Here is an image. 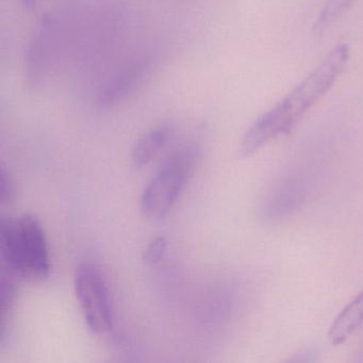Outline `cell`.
I'll return each instance as SVG.
<instances>
[{
  "mask_svg": "<svg viewBox=\"0 0 363 363\" xmlns=\"http://www.w3.org/2000/svg\"><path fill=\"white\" fill-rule=\"evenodd\" d=\"M348 58L347 45L335 46L301 84L246 130L240 144L239 156L248 158L274 140L291 133L330 90L346 67Z\"/></svg>",
  "mask_w": 363,
  "mask_h": 363,
  "instance_id": "1",
  "label": "cell"
},
{
  "mask_svg": "<svg viewBox=\"0 0 363 363\" xmlns=\"http://www.w3.org/2000/svg\"><path fill=\"white\" fill-rule=\"evenodd\" d=\"M327 167L323 154H309L291 163L263 194L259 205L260 218L274 224L301 211L318 190Z\"/></svg>",
  "mask_w": 363,
  "mask_h": 363,
  "instance_id": "2",
  "label": "cell"
},
{
  "mask_svg": "<svg viewBox=\"0 0 363 363\" xmlns=\"http://www.w3.org/2000/svg\"><path fill=\"white\" fill-rule=\"evenodd\" d=\"M0 254L4 269L16 277L42 281L50 274L48 241L35 216L3 218L0 220Z\"/></svg>",
  "mask_w": 363,
  "mask_h": 363,
  "instance_id": "3",
  "label": "cell"
},
{
  "mask_svg": "<svg viewBox=\"0 0 363 363\" xmlns=\"http://www.w3.org/2000/svg\"><path fill=\"white\" fill-rule=\"evenodd\" d=\"M194 146L178 148L152 175L141 196V210L150 220H160L171 211L184 190L196 159Z\"/></svg>",
  "mask_w": 363,
  "mask_h": 363,
  "instance_id": "4",
  "label": "cell"
},
{
  "mask_svg": "<svg viewBox=\"0 0 363 363\" xmlns=\"http://www.w3.org/2000/svg\"><path fill=\"white\" fill-rule=\"evenodd\" d=\"M75 294L88 328L95 335H106L112 329L109 290L96 265L84 263L76 271Z\"/></svg>",
  "mask_w": 363,
  "mask_h": 363,
  "instance_id": "5",
  "label": "cell"
},
{
  "mask_svg": "<svg viewBox=\"0 0 363 363\" xmlns=\"http://www.w3.org/2000/svg\"><path fill=\"white\" fill-rule=\"evenodd\" d=\"M150 69V59H138L108 84L99 95L97 103L101 108L113 107L122 103L143 82Z\"/></svg>",
  "mask_w": 363,
  "mask_h": 363,
  "instance_id": "6",
  "label": "cell"
},
{
  "mask_svg": "<svg viewBox=\"0 0 363 363\" xmlns=\"http://www.w3.org/2000/svg\"><path fill=\"white\" fill-rule=\"evenodd\" d=\"M173 133V127L169 123L157 125L141 135L131 150V162L137 169H142L157 158L167 146Z\"/></svg>",
  "mask_w": 363,
  "mask_h": 363,
  "instance_id": "7",
  "label": "cell"
},
{
  "mask_svg": "<svg viewBox=\"0 0 363 363\" xmlns=\"http://www.w3.org/2000/svg\"><path fill=\"white\" fill-rule=\"evenodd\" d=\"M363 324V291L354 297L329 327L328 337L333 345L345 342Z\"/></svg>",
  "mask_w": 363,
  "mask_h": 363,
  "instance_id": "8",
  "label": "cell"
},
{
  "mask_svg": "<svg viewBox=\"0 0 363 363\" xmlns=\"http://www.w3.org/2000/svg\"><path fill=\"white\" fill-rule=\"evenodd\" d=\"M354 1V0H325L324 5L316 18V30L320 31L330 26L333 22L345 13L346 10L352 5Z\"/></svg>",
  "mask_w": 363,
  "mask_h": 363,
  "instance_id": "9",
  "label": "cell"
},
{
  "mask_svg": "<svg viewBox=\"0 0 363 363\" xmlns=\"http://www.w3.org/2000/svg\"><path fill=\"white\" fill-rule=\"evenodd\" d=\"M167 238L157 237L152 240L147 247L145 248L143 252V260L144 264L152 267V265L158 264L163 257L167 254Z\"/></svg>",
  "mask_w": 363,
  "mask_h": 363,
  "instance_id": "10",
  "label": "cell"
},
{
  "mask_svg": "<svg viewBox=\"0 0 363 363\" xmlns=\"http://www.w3.org/2000/svg\"><path fill=\"white\" fill-rule=\"evenodd\" d=\"M12 277H16L13 274L10 273L6 269L1 272V282H0V303H1V311L6 312L13 305L16 299V289Z\"/></svg>",
  "mask_w": 363,
  "mask_h": 363,
  "instance_id": "11",
  "label": "cell"
},
{
  "mask_svg": "<svg viewBox=\"0 0 363 363\" xmlns=\"http://www.w3.org/2000/svg\"><path fill=\"white\" fill-rule=\"evenodd\" d=\"M16 195L13 179L9 172L3 167L0 172V203L3 205H9L16 199Z\"/></svg>",
  "mask_w": 363,
  "mask_h": 363,
  "instance_id": "12",
  "label": "cell"
},
{
  "mask_svg": "<svg viewBox=\"0 0 363 363\" xmlns=\"http://www.w3.org/2000/svg\"><path fill=\"white\" fill-rule=\"evenodd\" d=\"M21 3L24 5L25 8H28V9H31L33 6H35L37 4V0H21Z\"/></svg>",
  "mask_w": 363,
  "mask_h": 363,
  "instance_id": "13",
  "label": "cell"
},
{
  "mask_svg": "<svg viewBox=\"0 0 363 363\" xmlns=\"http://www.w3.org/2000/svg\"><path fill=\"white\" fill-rule=\"evenodd\" d=\"M354 361H357V362H363V346H361L360 350H359V352H357L356 358H354Z\"/></svg>",
  "mask_w": 363,
  "mask_h": 363,
  "instance_id": "14",
  "label": "cell"
}]
</instances>
